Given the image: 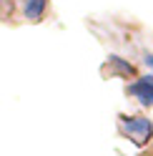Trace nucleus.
<instances>
[{
    "label": "nucleus",
    "instance_id": "20e7f679",
    "mask_svg": "<svg viewBox=\"0 0 153 156\" xmlns=\"http://www.w3.org/2000/svg\"><path fill=\"white\" fill-rule=\"evenodd\" d=\"M110 63L118 68V73H123V76H136V68H133L131 63H126V61H121L118 55H110Z\"/></svg>",
    "mask_w": 153,
    "mask_h": 156
},
{
    "label": "nucleus",
    "instance_id": "39448f33",
    "mask_svg": "<svg viewBox=\"0 0 153 156\" xmlns=\"http://www.w3.org/2000/svg\"><path fill=\"white\" fill-rule=\"evenodd\" d=\"M143 61H146V66L153 68V53H146V55H143Z\"/></svg>",
    "mask_w": 153,
    "mask_h": 156
},
{
    "label": "nucleus",
    "instance_id": "7ed1b4c3",
    "mask_svg": "<svg viewBox=\"0 0 153 156\" xmlns=\"http://www.w3.org/2000/svg\"><path fill=\"white\" fill-rule=\"evenodd\" d=\"M45 5H48V0H28V3H25V18L40 20L43 13H45Z\"/></svg>",
    "mask_w": 153,
    "mask_h": 156
},
{
    "label": "nucleus",
    "instance_id": "f03ea898",
    "mask_svg": "<svg viewBox=\"0 0 153 156\" xmlns=\"http://www.w3.org/2000/svg\"><path fill=\"white\" fill-rule=\"evenodd\" d=\"M128 93L143 106H153V76H141L128 86Z\"/></svg>",
    "mask_w": 153,
    "mask_h": 156
},
{
    "label": "nucleus",
    "instance_id": "f257e3e1",
    "mask_svg": "<svg viewBox=\"0 0 153 156\" xmlns=\"http://www.w3.org/2000/svg\"><path fill=\"white\" fill-rule=\"evenodd\" d=\"M121 129H123V133H126L133 144H138V146L148 144L151 136H153V123L148 119H143V116H123L121 119Z\"/></svg>",
    "mask_w": 153,
    "mask_h": 156
}]
</instances>
